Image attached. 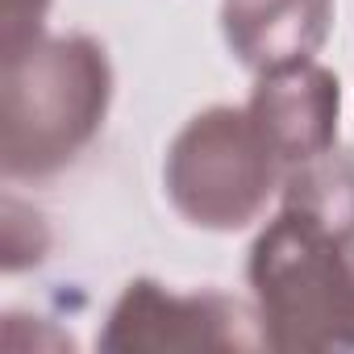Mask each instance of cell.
Returning a JSON list of instances; mask_svg holds the SVG:
<instances>
[{
    "label": "cell",
    "mask_w": 354,
    "mask_h": 354,
    "mask_svg": "<svg viewBox=\"0 0 354 354\" xmlns=\"http://www.w3.org/2000/svg\"><path fill=\"white\" fill-rule=\"evenodd\" d=\"M50 0H0V59H13L42 42Z\"/></svg>",
    "instance_id": "ba28073f"
},
{
    "label": "cell",
    "mask_w": 354,
    "mask_h": 354,
    "mask_svg": "<svg viewBox=\"0 0 354 354\" xmlns=\"http://www.w3.org/2000/svg\"><path fill=\"white\" fill-rule=\"evenodd\" d=\"M333 26V0H225L221 34L254 75L308 63Z\"/></svg>",
    "instance_id": "8992f818"
},
{
    "label": "cell",
    "mask_w": 354,
    "mask_h": 354,
    "mask_svg": "<svg viewBox=\"0 0 354 354\" xmlns=\"http://www.w3.org/2000/svg\"><path fill=\"white\" fill-rule=\"evenodd\" d=\"M246 113L279 154L283 171L329 150L337 142V117H342V84L321 63H296L279 71H263Z\"/></svg>",
    "instance_id": "5b68a950"
},
{
    "label": "cell",
    "mask_w": 354,
    "mask_h": 354,
    "mask_svg": "<svg viewBox=\"0 0 354 354\" xmlns=\"http://www.w3.org/2000/svg\"><path fill=\"white\" fill-rule=\"evenodd\" d=\"M283 184V162L246 109L213 104L175 133L162 188L188 225L234 234L263 217Z\"/></svg>",
    "instance_id": "3957f363"
},
{
    "label": "cell",
    "mask_w": 354,
    "mask_h": 354,
    "mask_svg": "<svg viewBox=\"0 0 354 354\" xmlns=\"http://www.w3.org/2000/svg\"><path fill=\"white\" fill-rule=\"evenodd\" d=\"M246 279L271 350H354V230L283 205L254 238Z\"/></svg>",
    "instance_id": "7a4b0ae2"
},
{
    "label": "cell",
    "mask_w": 354,
    "mask_h": 354,
    "mask_svg": "<svg viewBox=\"0 0 354 354\" xmlns=\"http://www.w3.org/2000/svg\"><path fill=\"white\" fill-rule=\"evenodd\" d=\"M267 346L259 308L225 292H171L158 279H129L96 337L104 354H205Z\"/></svg>",
    "instance_id": "277c9868"
},
{
    "label": "cell",
    "mask_w": 354,
    "mask_h": 354,
    "mask_svg": "<svg viewBox=\"0 0 354 354\" xmlns=\"http://www.w3.org/2000/svg\"><path fill=\"white\" fill-rule=\"evenodd\" d=\"M113 67L96 38H42L0 71V162L9 180H50L100 133Z\"/></svg>",
    "instance_id": "6da1fadb"
},
{
    "label": "cell",
    "mask_w": 354,
    "mask_h": 354,
    "mask_svg": "<svg viewBox=\"0 0 354 354\" xmlns=\"http://www.w3.org/2000/svg\"><path fill=\"white\" fill-rule=\"evenodd\" d=\"M279 196L288 209L313 213L325 225L354 230V146H329L283 171Z\"/></svg>",
    "instance_id": "52a82bcc"
}]
</instances>
